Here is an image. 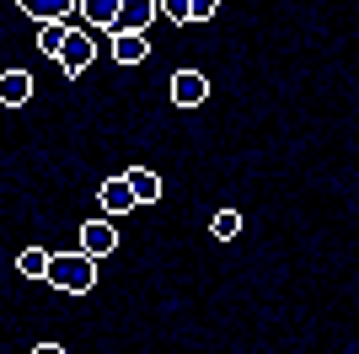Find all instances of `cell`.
Returning a JSON list of instances; mask_svg holds the SVG:
<instances>
[{
  "label": "cell",
  "mask_w": 359,
  "mask_h": 354,
  "mask_svg": "<svg viewBox=\"0 0 359 354\" xmlns=\"http://www.w3.org/2000/svg\"><path fill=\"white\" fill-rule=\"evenodd\" d=\"M161 16L177 22V27H188V22H194V0H161Z\"/></svg>",
  "instance_id": "5bb4252c"
},
{
  "label": "cell",
  "mask_w": 359,
  "mask_h": 354,
  "mask_svg": "<svg viewBox=\"0 0 359 354\" xmlns=\"http://www.w3.org/2000/svg\"><path fill=\"white\" fill-rule=\"evenodd\" d=\"M16 6H22L38 27H43V22H65L70 11H81V0H16Z\"/></svg>",
  "instance_id": "ba28073f"
},
{
  "label": "cell",
  "mask_w": 359,
  "mask_h": 354,
  "mask_svg": "<svg viewBox=\"0 0 359 354\" xmlns=\"http://www.w3.org/2000/svg\"><path fill=\"white\" fill-rule=\"evenodd\" d=\"M204 97H210V81H204L198 70H177L172 75V103L177 107H198Z\"/></svg>",
  "instance_id": "8992f818"
},
{
  "label": "cell",
  "mask_w": 359,
  "mask_h": 354,
  "mask_svg": "<svg viewBox=\"0 0 359 354\" xmlns=\"http://www.w3.org/2000/svg\"><path fill=\"white\" fill-rule=\"evenodd\" d=\"M107 44H113V59H118V65H140V59L150 54V38H145V32H135V27L113 32Z\"/></svg>",
  "instance_id": "52a82bcc"
},
{
  "label": "cell",
  "mask_w": 359,
  "mask_h": 354,
  "mask_svg": "<svg viewBox=\"0 0 359 354\" xmlns=\"http://www.w3.org/2000/svg\"><path fill=\"white\" fill-rule=\"evenodd\" d=\"M81 22L113 38V32L123 27V0H81Z\"/></svg>",
  "instance_id": "7a4b0ae2"
},
{
  "label": "cell",
  "mask_w": 359,
  "mask_h": 354,
  "mask_svg": "<svg viewBox=\"0 0 359 354\" xmlns=\"http://www.w3.org/2000/svg\"><path fill=\"white\" fill-rule=\"evenodd\" d=\"M16 268H22V280H48V268H54V252H43V247H22Z\"/></svg>",
  "instance_id": "8fae6325"
},
{
  "label": "cell",
  "mask_w": 359,
  "mask_h": 354,
  "mask_svg": "<svg viewBox=\"0 0 359 354\" xmlns=\"http://www.w3.org/2000/svg\"><path fill=\"white\" fill-rule=\"evenodd\" d=\"M48 284L65 290V295H86L91 284H97V258H91V252H60L54 268H48Z\"/></svg>",
  "instance_id": "6da1fadb"
},
{
  "label": "cell",
  "mask_w": 359,
  "mask_h": 354,
  "mask_svg": "<svg viewBox=\"0 0 359 354\" xmlns=\"http://www.w3.org/2000/svg\"><path fill=\"white\" fill-rule=\"evenodd\" d=\"M113 247H118V225H113V221H86V225H81V252L107 258Z\"/></svg>",
  "instance_id": "277c9868"
},
{
  "label": "cell",
  "mask_w": 359,
  "mask_h": 354,
  "mask_svg": "<svg viewBox=\"0 0 359 354\" xmlns=\"http://www.w3.org/2000/svg\"><path fill=\"white\" fill-rule=\"evenodd\" d=\"M97 204H102L107 215H129L140 199H135V188H129V177H107L102 188H97Z\"/></svg>",
  "instance_id": "5b68a950"
},
{
  "label": "cell",
  "mask_w": 359,
  "mask_h": 354,
  "mask_svg": "<svg viewBox=\"0 0 359 354\" xmlns=\"http://www.w3.org/2000/svg\"><path fill=\"white\" fill-rule=\"evenodd\" d=\"M135 6H150V0H123V11H135Z\"/></svg>",
  "instance_id": "e0dca14e"
},
{
  "label": "cell",
  "mask_w": 359,
  "mask_h": 354,
  "mask_svg": "<svg viewBox=\"0 0 359 354\" xmlns=\"http://www.w3.org/2000/svg\"><path fill=\"white\" fill-rule=\"evenodd\" d=\"M123 177H129V188H135L140 204H156V199H161V177L150 172V166H129Z\"/></svg>",
  "instance_id": "30bf717a"
},
{
  "label": "cell",
  "mask_w": 359,
  "mask_h": 354,
  "mask_svg": "<svg viewBox=\"0 0 359 354\" xmlns=\"http://www.w3.org/2000/svg\"><path fill=\"white\" fill-rule=\"evenodd\" d=\"M27 354H70V349H60V343H38V349H27Z\"/></svg>",
  "instance_id": "2e32d148"
},
{
  "label": "cell",
  "mask_w": 359,
  "mask_h": 354,
  "mask_svg": "<svg viewBox=\"0 0 359 354\" xmlns=\"http://www.w3.org/2000/svg\"><path fill=\"white\" fill-rule=\"evenodd\" d=\"M91 59H97V44H91V32H75V27H70V38H65V48H60L65 75H81Z\"/></svg>",
  "instance_id": "3957f363"
},
{
  "label": "cell",
  "mask_w": 359,
  "mask_h": 354,
  "mask_svg": "<svg viewBox=\"0 0 359 354\" xmlns=\"http://www.w3.org/2000/svg\"><path fill=\"white\" fill-rule=\"evenodd\" d=\"M210 236H215V242H236V236H241V215H236V209H215Z\"/></svg>",
  "instance_id": "4fadbf2b"
},
{
  "label": "cell",
  "mask_w": 359,
  "mask_h": 354,
  "mask_svg": "<svg viewBox=\"0 0 359 354\" xmlns=\"http://www.w3.org/2000/svg\"><path fill=\"white\" fill-rule=\"evenodd\" d=\"M27 97H32V75L27 70H6L0 75V103L6 107H22Z\"/></svg>",
  "instance_id": "9c48e42d"
},
{
  "label": "cell",
  "mask_w": 359,
  "mask_h": 354,
  "mask_svg": "<svg viewBox=\"0 0 359 354\" xmlns=\"http://www.w3.org/2000/svg\"><path fill=\"white\" fill-rule=\"evenodd\" d=\"M215 11H220V0H194V22H210Z\"/></svg>",
  "instance_id": "9a60e30c"
},
{
  "label": "cell",
  "mask_w": 359,
  "mask_h": 354,
  "mask_svg": "<svg viewBox=\"0 0 359 354\" xmlns=\"http://www.w3.org/2000/svg\"><path fill=\"white\" fill-rule=\"evenodd\" d=\"M65 38H70V27H65V22H43V27H38V48H43L48 59H60Z\"/></svg>",
  "instance_id": "7c38bea8"
}]
</instances>
